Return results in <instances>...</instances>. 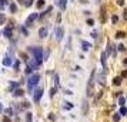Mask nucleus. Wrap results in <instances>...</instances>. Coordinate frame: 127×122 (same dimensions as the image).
I'll return each instance as SVG.
<instances>
[{"instance_id": "obj_1", "label": "nucleus", "mask_w": 127, "mask_h": 122, "mask_svg": "<svg viewBox=\"0 0 127 122\" xmlns=\"http://www.w3.org/2000/svg\"><path fill=\"white\" fill-rule=\"evenodd\" d=\"M29 50H30L31 54H33V60L40 65V64L43 63V60H44V51H43V48H41V47H30Z\"/></svg>"}, {"instance_id": "obj_2", "label": "nucleus", "mask_w": 127, "mask_h": 122, "mask_svg": "<svg viewBox=\"0 0 127 122\" xmlns=\"http://www.w3.org/2000/svg\"><path fill=\"white\" fill-rule=\"evenodd\" d=\"M39 81H40V74H31V75H30V78L27 80V88H29L30 94H31V91L34 90V87L39 84Z\"/></svg>"}, {"instance_id": "obj_3", "label": "nucleus", "mask_w": 127, "mask_h": 122, "mask_svg": "<svg viewBox=\"0 0 127 122\" xmlns=\"http://www.w3.org/2000/svg\"><path fill=\"white\" fill-rule=\"evenodd\" d=\"M41 97H43V88H37V90L33 92V99H34V102L39 104L40 99H41Z\"/></svg>"}, {"instance_id": "obj_4", "label": "nucleus", "mask_w": 127, "mask_h": 122, "mask_svg": "<svg viewBox=\"0 0 127 122\" xmlns=\"http://www.w3.org/2000/svg\"><path fill=\"white\" fill-rule=\"evenodd\" d=\"M36 18H39V14H37V13H31V14L26 18V23H24V24H26V27H30V26L34 23V20H36Z\"/></svg>"}, {"instance_id": "obj_5", "label": "nucleus", "mask_w": 127, "mask_h": 122, "mask_svg": "<svg viewBox=\"0 0 127 122\" xmlns=\"http://www.w3.org/2000/svg\"><path fill=\"white\" fill-rule=\"evenodd\" d=\"M63 36H64V28L63 27H57L56 28V40L57 41H61L63 40Z\"/></svg>"}, {"instance_id": "obj_6", "label": "nucleus", "mask_w": 127, "mask_h": 122, "mask_svg": "<svg viewBox=\"0 0 127 122\" xmlns=\"http://www.w3.org/2000/svg\"><path fill=\"white\" fill-rule=\"evenodd\" d=\"M47 34H49V30H47L46 27H41V28L39 30V37H40V38H46Z\"/></svg>"}, {"instance_id": "obj_7", "label": "nucleus", "mask_w": 127, "mask_h": 122, "mask_svg": "<svg viewBox=\"0 0 127 122\" xmlns=\"http://www.w3.org/2000/svg\"><path fill=\"white\" fill-rule=\"evenodd\" d=\"M56 4L61 9V10H66V6H67V0H56Z\"/></svg>"}, {"instance_id": "obj_8", "label": "nucleus", "mask_w": 127, "mask_h": 122, "mask_svg": "<svg viewBox=\"0 0 127 122\" xmlns=\"http://www.w3.org/2000/svg\"><path fill=\"white\" fill-rule=\"evenodd\" d=\"M3 65H6V67H7V65L10 67V65H11V55H10V54H7V55L4 57V60H3Z\"/></svg>"}, {"instance_id": "obj_9", "label": "nucleus", "mask_w": 127, "mask_h": 122, "mask_svg": "<svg viewBox=\"0 0 127 122\" xmlns=\"http://www.w3.org/2000/svg\"><path fill=\"white\" fill-rule=\"evenodd\" d=\"M90 47H91V44L90 43H87V41H81V48H83V51H89L90 50Z\"/></svg>"}, {"instance_id": "obj_10", "label": "nucleus", "mask_w": 127, "mask_h": 122, "mask_svg": "<svg viewBox=\"0 0 127 122\" xmlns=\"http://www.w3.org/2000/svg\"><path fill=\"white\" fill-rule=\"evenodd\" d=\"M106 57H107V54H106V51H104V53L102 54V57H100V63H102V65H103V70H106V60H107Z\"/></svg>"}, {"instance_id": "obj_11", "label": "nucleus", "mask_w": 127, "mask_h": 122, "mask_svg": "<svg viewBox=\"0 0 127 122\" xmlns=\"http://www.w3.org/2000/svg\"><path fill=\"white\" fill-rule=\"evenodd\" d=\"M3 34H4V36H6L7 38H11V34H13V33H11V28H9V27H6V28L3 30Z\"/></svg>"}, {"instance_id": "obj_12", "label": "nucleus", "mask_w": 127, "mask_h": 122, "mask_svg": "<svg viewBox=\"0 0 127 122\" xmlns=\"http://www.w3.org/2000/svg\"><path fill=\"white\" fill-rule=\"evenodd\" d=\"M113 85H116V87L122 85V77H116V78H113Z\"/></svg>"}, {"instance_id": "obj_13", "label": "nucleus", "mask_w": 127, "mask_h": 122, "mask_svg": "<svg viewBox=\"0 0 127 122\" xmlns=\"http://www.w3.org/2000/svg\"><path fill=\"white\" fill-rule=\"evenodd\" d=\"M51 9H53L51 6H50V7H47V9H46V10H44V11H43L41 14H39V18H43V17H44V16L47 14V13H50V11H51Z\"/></svg>"}, {"instance_id": "obj_14", "label": "nucleus", "mask_w": 127, "mask_h": 122, "mask_svg": "<svg viewBox=\"0 0 127 122\" xmlns=\"http://www.w3.org/2000/svg\"><path fill=\"white\" fill-rule=\"evenodd\" d=\"M44 4H46V0H37L36 7H37V9H43V7H44Z\"/></svg>"}, {"instance_id": "obj_15", "label": "nucleus", "mask_w": 127, "mask_h": 122, "mask_svg": "<svg viewBox=\"0 0 127 122\" xmlns=\"http://www.w3.org/2000/svg\"><path fill=\"white\" fill-rule=\"evenodd\" d=\"M23 94H24V92H23L20 88H17V90H14V91H13V95H14V97H21Z\"/></svg>"}, {"instance_id": "obj_16", "label": "nucleus", "mask_w": 127, "mask_h": 122, "mask_svg": "<svg viewBox=\"0 0 127 122\" xmlns=\"http://www.w3.org/2000/svg\"><path fill=\"white\" fill-rule=\"evenodd\" d=\"M9 7H10V11H11V13H16V11H17V6H16L14 3H9Z\"/></svg>"}, {"instance_id": "obj_17", "label": "nucleus", "mask_w": 127, "mask_h": 122, "mask_svg": "<svg viewBox=\"0 0 127 122\" xmlns=\"http://www.w3.org/2000/svg\"><path fill=\"white\" fill-rule=\"evenodd\" d=\"M119 112H120V115H122V117H126V115H127V108H126V107H122Z\"/></svg>"}, {"instance_id": "obj_18", "label": "nucleus", "mask_w": 127, "mask_h": 122, "mask_svg": "<svg viewBox=\"0 0 127 122\" xmlns=\"http://www.w3.org/2000/svg\"><path fill=\"white\" fill-rule=\"evenodd\" d=\"M116 37H117V38H124V37H126V33H124V31H117V33H116Z\"/></svg>"}, {"instance_id": "obj_19", "label": "nucleus", "mask_w": 127, "mask_h": 122, "mask_svg": "<svg viewBox=\"0 0 127 122\" xmlns=\"http://www.w3.org/2000/svg\"><path fill=\"white\" fill-rule=\"evenodd\" d=\"M31 115H33L31 112H27V114H26V122H31L33 121V117H31Z\"/></svg>"}, {"instance_id": "obj_20", "label": "nucleus", "mask_w": 127, "mask_h": 122, "mask_svg": "<svg viewBox=\"0 0 127 122\" xmlns=\"http://www.w3.org/2000/svg\"><path fill=\"white\" fill-rule=\"evenodd\" d=\"M124 104H126V98H124V97H120V98H119V105H120V107H124Z\"/></svg>"}, {"instance_id": "obj_21", "label": "nucleus", "mask_w": 127, "mask_h": 122, "mask_svg": "<svg viewBox=\"0 0 127 122\" xmlns=\"http://www.w3.org/2000/svg\"><path fill=\"white\" fill-rule=\"evenodd\" d=\"M120 117H122V115H120V112L114 114V115H113V121H114V122H119V121H120Z\"/></svg>"}, {"instance_id": "obj_22", "label": "nucleus", "mask_w": 127, "mask_h": 122, "mask_svg": "<svg viewBox=\"0 0 127 122\" xmlns=\"http://www.w3.org/2000/svg\"><path fill=\"white\" fill-rule=\"evenodd\" d=\"M100 20H102V23H104V21H106V14H104V9L102 10V16H100Z\"/></svg>"}, {"instance_id": "obj_23", "label": "nucleus", "mask_w": 127, "mask_h": 122, "mask_svg": "<svg viewBox=\"0 0 127 122\" xmlns=\"http://www.w3.org/2000/svg\"><path fill=\"white\" fill-rule=\"evenodd\" d=\"M56 92H57V87H53V88H51V91H50V97H54V95H56Z\"/></svg>"}, {"instance_id": "obj_24", "label": "nucleus", "mask_w": 127, "mask_h": 122, "mask_svg": "<svg viewBox=\"0 0 127 122\" xmlns=\"http://www.w3.org/2000/svg\"><path fill=\"white\" fill-rule=\"evenodd\" d=\"M66 105H64V109H71L73 108V104L71 102H64Z\"/></svg>"}, {"instance_id": "obj_25", "label": "nucleus", "mask_w": 127, "mask_h": 122, "mask_svg": "<svg viewBox=\"0 0 127 122\" xmlns=\"http://www.w3.org/2000/svg\"><path fill=\"white\" fill-rule=\"evenodd\" d=\"M117 21H119V17H117L116 14H114V16H112V23H113V24H116Z\"/></svg>"}, {"instance_id": "obj_26", "label": "nucleus", "mask_w": 127, "mask_h": 122, "mask_svg": "<svg viewBox=\"0 0 127 122\" xmlns=\"http://www.w3.org/2000/svg\"><path fill=\"white\" fill-rule=\"evenodd\" d=\"M20 30H21V33H23L24 36H29V31H27V28H26V27H23V26H21V27H20Z\"/></svg>"}, {"instance_id": "obj_27", "label": "nucleus", "mask_w": 127, "mask_h": 122, "mask_svg": "<svg viewBox=\"0 0 127 122\" xmlns=\"http://www.w3.org/2000/svg\"><path fill=\"white\" fill-rule=\"evenodd\" d=\"M83 114H87V101L83 102Z\"/></svg>"}, {"instance_id": "obj_28", "label": "nucleus", "mask_w": 127, "mask_h": 122, "mask_svg": "<svg viewBox=\"0 0 127 122\" xmlns=\"http://www.w3.org/2000/svg\"><path fill=\"white\" fill-rule=\"evenodd\" d=\"M33 1H34V0H26V1H24V6H26V7H30V6L33 4Z\"/></svg>"}, {"instance_id": "obj_29", "label": "nucleus", "mask_w": 127, "mask_h": 122, "mask_svg": "<svg viewBox=\"0 0 127 122\" xmlns=\"http://www.w3.org/2000/svg\"><path fill=\"white\" fill-rule=\"evenodd\" d=\"M87 26L93 27V26H94V20H93V18H89V20H87Z\"/></svg>"}, {"instance_id": "obj_30", "label": "nucleus", "mask_w": 127, "mask_h": 122, "mask_svg": "<svg viewBox=\"0 0 127 122\" xmlns=\"http://www.w3.org/2000/svg\"><path fill=\"white\" fill-rule=\"evenodd\" d=\"M4 21H6V17H4V14L0 13V24H4Z\"/></svg>"}, {"instance_id": "obj_31", "label": "nucleus", "mask_w": 127, "mask_h": 122, "mask_svg": "<svg viewBox=\"0 0 127 122\" xmlns=\"http://www.w3.org/2000/svg\"><path fill=\"white\" fill-rule=\"evenodd\" d=\"M7 3H9L7 0H0V9H3V7H4V6L7 4Z\"/></svg>"}, {"instance_id": "obj_32", "label": "nucleus", "mask_w": 127, "mask_h": 122, "mask_svg": "<svg viewBox=\"0 0 127 122\" xmlns=\"http://www.w3.org/2000/svg\"><path fill=\"white\" fill-rule=\"evenodd\" d=\"M10 85H11V90H17V87H19V82H11Z\"/></svg>"}, {"instance_id": "obj_33", "label": "nucleus", "mask_w": 127, "mask_h": 122, "mask_svg": "<svg viewBox=\"0 0 127 122\" xmlns=\"http://www.w3.org/2000/svg\"><path fill=\"white\" fill-rule=\"evenodd\" d=\"M117 4H119V6H122V7H123V6H124V4H126V0H117Z\"/></svg>"}, {"instance_id": "obj_34", "label": "nucleus", "mask_w": 127, "mask_h": 122, "mask_svg": "<svg viewBox=\"0 0 127 122\" xmlns=\"http://www.w3.org/2000/svg\"><path fill=\"white\" fill-rule=\"evenodd\" d=\"M6 114H7L9 117H10V115H13V109H11V108H9V109H6Z\"/></svg>"}, {"instance_id": "obj_35", "label": "nucleus", "mask_w": 127, "mask_h": 122, "mask_svg": "<svg viewBox=\"0 0 127 122\" xmlns=\"http://www.w3.org/2000/svg\"><path fill=\"white\" fill-rule=\"evenodd\" d=\"M117 47H119V50H120V51H124V50H126L124 44H120V45H117Z\"/></svg>"}, {"instance_id": "obj_36", "label": "nucleus", "mask_w": 127, "mask_h": 122, "mask_svg": "<svg viewBox=\"0 0 127 122\" xmlns=\"http://www.w3.org/2000/svg\"><path fill=\"white\" fill-rule=\"evenodd\" d=\"M19 64H20V63H19V61H16V63L13 64V68H14V70H19Z\"/></svg>"}, {"instance_id": "obj_37", "label": "nucleus", "mask_w": 127, "mask_h": 122, "mask_svg": "<svg viewBox=\"0 0 127 122\" xmlns=\"http://www.w3.org/2000/svg\"><path fill=\"white\" fill-rule=\"evenodd\" d=\"M31 72H33V70H31V68L27 65V68H26V74H31Z\"/></svg>"}, {"instance_id": "obj_38", "label": "nucleus", "mask_w": 127, "mask_h": 122, "mask_svg": "<svg viewBox=\"0 0 127 122\" xmlns=\"http://www.w3.org/2000/svg\"><path fill=\"white\" fill-rule=\"evenodd\" d=\"M123 18L127 21V9H124V11H123Z\"/></svg>"}, {"instance_id": "obj_39", "label": "nucleus", "mask_w": 127, "mask_h": 122, "mask_svg": "<svg viewBox=\"0 0 127 122\" xmlns=\"http://www.w3.org/2000/svg\"><path fill=\"white\" fill-rule=\"evenodd\" d=\"M23 107H24V108H29V107H30V102H27V101L23 102Z\"/></svg>"}, {"instance_id": "obj_40", "label": "nucleus", "mask_w": 127, "mask_h": 122, "mask_svg": "<svg viewBox=\"0 0 127 122\" xmlns=\"http://www.w3.org/2000/svg\"><path fill=\"white\" fill-rule=\"evenodd\" d=\"M122 77H126V78H127V70H124V71L122 72Z\"/></svg>"}, {"instance_id": "obj_41", "label": "nucleus", "mask_w": 127, "mask_h": 122, "mask_svg": "<svg viewBox=\"0 0 127 122\" xmlns=\"http://www.w3.org/2000/svg\"><path fill=\"white\" fill-rule=\"evenodd\" d=\"M91 37H93V38H97V33H96V31H94V33H93V34H91Z\"/></svg>"}, {"instance_id": "obj_42", "label": "nucleus", "mask_w": 127, "mask_h": 122, "mask_svg": "<svg viewBox=\"0 0 127 122\" xmlns=\"http://www.w3.org/2000/svg\"><path fill=\"white\" fill-rule=\"evenodd\" d=\"M123 63H124V64L127 65V58H124V60H123Z\"/></svg>"}, {"instance_id": "obj_43", "label": "nucleus", "mask_w": 127, "mask_h": 122, "mask_svg": "<svg viewBox=\"0 0 127 122\" xmlns=\"http://www.w3.org/2000/svg\"><path fill=\"white\" fill-rule=\"evenodd\" d=\"M0 112H3V107H1V104H0Z\"/></svg>"}, {"instance_id": "obj_44", "label": "nucleus", "mask_w": 127, "mask_h": 122, "mask_svg": "<svg viewBox=\"0 0 127 122\" xmlns=\"http://www.w3.org/2000/svg\"><path fill=\"white\" fill-rule=\"evenodd\" d=\"M19 1H23V0H19Z\"/></svg>"}, {"instance_id": "obj_45", "label": "nucleus", "mask_w": 127, "mask_h": 122, "mask_svg": "<svg viewBox=\"0 0 127 122\" xmlns=\"http://www.w3.org/2000/svg\"><path fill=\"white\" fill-rule=\"evenodd\" d=\"M71 1H74V0H71Z\"/></svg>"}]
</instances>
